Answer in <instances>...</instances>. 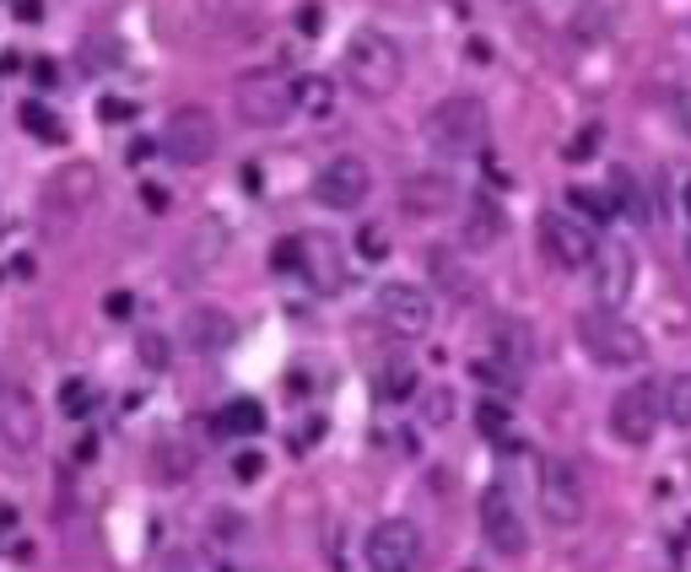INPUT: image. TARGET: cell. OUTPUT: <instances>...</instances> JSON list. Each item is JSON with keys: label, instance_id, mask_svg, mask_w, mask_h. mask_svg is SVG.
Instances as JSON below:
<instances>
[{"label": "cell", "instance_id": "1", "mask_svg": "<svg viewBox=\"0 0 691 572\" xmlns=\"http://www.w3.org/2000/svg\"><path fill=\"white\" fill-rule=\"evenodd\" d=\"M341 70H346V87H352L357 98L383 103V98H394V92H400V81H405V49H400L389 33L363 27V33L346 44Z\"/></svg>", "mask_w": 691, "mask_h": 572}, {"label": "cell", "instance_id": "2", "mask_svg": "<svg viewBox=\"0 0 691 572\" xmlns=\"http://www.w3.org/2000/svg\"><path fill=\"white\" fill-rule=\"evenodd\" d=\"M487 130H492L487 103L470 98V92L433 103L427 120H422V135H427V146H433L438 157H476V152H487Z\"/></svg>", "mask_w": 691, "mask_h": 572}, {"label": "cell", "instance_id": "3", "mask_svg": "<svg viewBox=\"0 0 691 572\" xmlns=\"http://www.w3.org/2000/svg\"><path fill=\"white\" fill-rule=\"evenodd\" d=\"M578 340H583V351L594 357V362H605V368H637L643 357H648V340H643V329L622 318L616 309H589V314L578 318Z\"/></svg>", "mask_w": 691, "mask_h": 572}, {"label": "cell", "instance_id": "4", "mask_svg": "<svg viewBox=\"0 0 691 572\" xmlns=\"http://www.w3.org/2000/svg\"><path fill=\"white\" fill-rule=\"evenodd\" d=\"M233 109H238V120L249 130H276L298 114V92H292V81L276 76V70H249V76L233 87Z\"/></svg>", "mask_w": 691, "mask_h": 572}, {"label": "cell", "instance_id": "5", "mask_svg": "<svg viewBox=\"0 0 691 572\" xmlns=\"http://www.w3.org/2000/svg\"><path fill=\"white\" fill-rule=\"evenodd\" d=\"M163 157L168 162H179V168H200V162H211L216 157V146H222V130H216V114L211 109H200V103H189V109H174L168 114V125H163Z\"/></svg>", "mask_w": 691, "mask_h": 572}, {"label": "cell", "instance_id": "6", "mask_svg": "<svg viewBox=\"0 0 691 572\" xmlns=\"http://www.w3.org/2000/svg\"><path fill=\"white\" fill-rule=\"evenodd\" d=\"M659 422H665V383L637 379L627 389H616V400H611V433L627 448L654 444Z\"/></svg>", "mask_w": 691, "mask_h": 572}, {"label": "cell", "instance_id": "7", "mask_svg": "<svg viewBox=\"0 0 691 572\" xmlns=\"http://www.w3.org/2000/svg\"><path fill=\"white\" fill-rule=\"evenodd\" d=\"M98 200V168L92 162H65L49 173V184L38 194V211H44V222L49 227H70L76 216H87V205Z\"/></svg>", "mask_w": 691, "mask_h": 572}, {"label": "cell", "instance_id": "8", "mask_svg": "<svg viewBox=\"0 0 691 572\" xmlns=\"http://www.w3.org/2000/svg\"><path fill=\"white\" fill-rule=\"evenodd\" d=\"M540 518L551 529H578L589 518V497H583V475L567 459H546L540 464Z\"/></svg>", "mask_w": 691, "mask_h": 572}, {"label": "cell", "instance_id": "9", "mask_svg": "<svg viewBox=\"0 0 691 572\" xmlns=\"http://www.w3.org/2000/svg\"><path fill=\"white\" fill-rule=\"evenodd\" d=\"M540 249L546 259L557 265V270H589L594 255H600V238L578 222V216H567V211H540Z\"/></svg>", "mask_w": 691, "mask_h": 572}, {"label": "cell", "instance_id": "10", "mask_svg": "<svg viewBox=\"0 0 691 572\" xmlns=\"http://www.w3.org/2000/svg\"><path fill=\"white\" fill-rule=\"evenodd\" d=\"M476 518H481V535H487V546H492L498 557H524V551H530V524H524L519 503L508 497L503 486H487V492H481Z\"/></svg>", "mask_w": 691, "mask_h": 572}, {"label": "cell", "instance_id": "11", "mask_svg": "<svg viewBox=\"0 0 691 572\" xmlns=\"http://www.w3.org/2000/svg\"><path fill=\"white\" fill-rule=\"evenodd\" d=\"M298 270H303V281L314 287L319 298H335L341 287H346V249H341V238L335 233H298Z\"/></svg>", "mask_w": 691, "mask_h": 572}, {"label": "cell", "instance_id": "12", "mask_svg": "<svg viewBox=\"0 0 691 572\" xmlns=\"http://www.w3.org/2000/svg\"><path fill=\"white\" fill-rule=\"evenodd\" d=\"M378 318H383L394 335L422 340V335L433 329V292H422V287H411V281H389V287L378 292Z\"/></svg>", "mask_w": 691, "mask_h": 572}, {"label": "cell", "instance_id": "13", "mask_svg": "<svg viewBox=\"0 0 691 572\" xmlns=\"http://www.w3.org/2000/svg\"><path fill=\"white\" fill-rule=\"evenodd\" d=\"M422 562V529L411 518H383L368 535V568L374 572H411Z\"/></svg>", "mask_w": 691, "mask_h": 572}, {"label": "cell", "instance_id": "14", "mask_svg": "<svg viewBox=\"0 0 691 572\" xmlns=\"http://www.w3.org/2000/svg\"><path fill=\"white\" fill-rule=\"evenodd\" d=\"M368 190H374V173H368L363 157H335V162L319 168L314 179L319 205H330V211H357L368 200Z\"/></svg>", "mask_w": 691, "mask_h": 572}, {"label": "cell", "instance_id": "15", "mask_svg": "<svg viewBox=\"0 0 691 572\" xmlns=\"http://www.w3.org/2000/svg\"><path fill=\"white\" fill-rule=\"evenodd\" d=\"M38 433H44V416H38L33 394L27 389H0V444L11 453H33Z\"/></svg>", "mask_w": 691, "mask_h": 572}, {"label": "cell", "instance_id": "16", "mask_svg": "<svg viewBox=\"0 0 691 572\" xmlns=\"http://www.w3.org/2000/svg\"><path fill=\"white\" fill-rule=\"evenodd\" d=\"M589 270H594V292H600V303H605V309H622V303L632 298L637 259H632L627 244H616V238H611V244L594 255V265H589Z\"/></svg>", "mask_w": 691, "mask_h": 572}, {"label": "cell", "instance_id": "17", "mask_svg": "<svg viewBox=\"0 0 691 572\" xmlns=\"http://www.w3.org/2000/svg\"><path fill=\"white\" fill-rule=\"evenodd\" d=\"M459 200L448 173H405L400 179V211L405 216H443L448 205Z\"/></svg>", "mask_w": 691, "mask_h": 572}, {"label": "cell", "instance_id": "18", "mask_svg": "<svg viewBox=\"0 0 691 572\" xmlns=\"http://www.w3.org/2000/svg\"><path fill=\"white\" fill-rule=\"evenodd\" d=\"M233 340H238V324L222 314V309H211V303L189 309V318H185V346H194L200 357H211V351H227Z\"/></svg>", "mask_w": 691, "mask_h": 572}, {"label": "cell", "instance_id": "19", "mask_svg": "<svg viewBox=\"0 0 691 572\" xmlns=\"http://www.w3.org/2000/svg\"><path fill=\"white\" fill-rule=\"evenodd\" d=\"M194 464H200V453H194V444H189L185 433H163L152 444V475L163 486H185L189 475H194Z\"/></svg>", "mask_w": 691, "mask_h": 572}, {"label": "cell", "instance_id": "20", "mask_svg": "<svg viewBox=\"0 0 691 572\" xmlns=\"http://www.w3.org/2000/svg\"><path fill=\"white\" fill-rule=\"evenodd\" d=\"M222 249H227V227H222V222H200L185 249V265L174 270V281H200V276L222 259Z\"/></svg>", "mask_w": 691, "mask_h": 572}, {"label": "cell", "instance_id": "21", "mask_svg": "<svg viewBox=\"0 0 691 572\" xmlns=\"http://www.w3.org/2000/svg\"><path fill=\"white\" fill-rule=\"evenodd\" d=\"M503 205L492 200V194H476L470 205H465V244L470 249H487V244H498L503 238Z\"/></svg>", "mask_w": 691, "mask_h": 572}, {"label": "cell", "instance_id": "22", "mask_svg": "<svg viewBox=\"0 0 691 572\" xmlns=\"http://www.w3.org/2000/svg\"><path fill=\"white\" fill-rule=\"evenodd\" d=\"M211 427H216V438H254V433H265V405L259 400H227L211 416Z\"/></svg>", "mask_w": 691, "mask_h": 572}, {"label": "cell", "instance_id": "23", "mask_svg": "<svg viewBox=\"0 0 691 572\" xmlns=\"http://www.w3.org/2000/svg\"><path fill=\"white\" fill-rule=\"evenodd\" d=\"M611 194H616V211H622L627 222H637V227L654 222V205H648V194H643L632 168H611Z\"/></svg>", "mask_w": 691, "mask_h": 572}, {"label": "cell", "instance_id": "24", "mask_svg": "<svg viewBox=\"0 0 691 572\" xmlns=\"http://www.w3.org/2000/svg\"><path fill=\"white\" fill-rule=\"evenodd\" d=\"M16 120H22V130H27L33 141H49V146H60V141H65L60 114H55V109H44L38 98H27V103L16 109Z\"/></svg>", "mask_w": 691, "mask_h": 572}, {"label": "cell", "instance_id": "25", "mask_svg": "<svg viewBox=\"0 0 691 572\" xmlns=\"http://www.w3.org/2000/svg\"><path fill=\"white\" fill-rule=\"evenodd\" d=\"M665 422L691 433V373H676V379L665 383Z\"/></svg>", "mask_w": 691, "mask_h": 572}, {"label": "cell", "instance_id": "26", "mask_svg": "<svg viewBox=\"0 0 691 572\" xmlns=\"http://www.w3.org/2000/svg\"><path fill=\"white\" fill-rule=\"evenodd\" d=\"M292 92H298V109H303V114H330V109H335V87H330L324 76L292 81Z\"/></svg>", "mask_w": 691, "mask_h": 572}, {"label": "cell", "instance_id": "27", "mask_svg": "<svg viewBox=\"0 0 691 572\" xmlns=\"http://www.w3.org/2000/svg\"><path fill=\"white\" fill-rule=\"evenodd\" d=\"M200 11H205V22H216V27H238V22H249L254 11H259V0H194Z\"/></svg>", "mask_w": 691, "mask_h": 572}, {"label": "cell", "instance_id": "28", "mask_svg": "<svg viewBox=\"0 0 691 572\" xmlns=\"http://www.w3.org/2000/svg\"><path fill=\"white\" fill-rule=\"evenodd\" d=\"M92 405H98V389H92L87 379H65L60 383V411L70 416V422H81Z\"/></svg>", "mask_w": 691, "mask_h": 572}, {"label": "cell", "instance_id": "29", "mask_svg": "<svg viewBox=\"0 0 691 572\" xmlns=\"http://www.w3.org/2000/svg\"><path fill=\"white\" fill-rule=\"evenodd\" d=\"M567 200H572V211H583L589 222H611V216H616V194L611 190H572Z\"/></svg>", "mask_w": 691, "mask_h": 572}, {"label": "cell", "instance_id": "30", "mask_svg": "<svg viewBox=\"0 0 691 572\" xmlns=\"http://www.w3.org/2000/svg\"><path fill=\"white\" fill-rule=\"evenodd\" d=\"M411 394H416V373H411L405 362H394V368L378 373V400H394V405H400V400H411Z\"/></svg>", "mask_w": 691, "mask_h": 572}, {"label": "cell", "instance_id": "31", "mask_svg": "<svg viewBox=\"0 0 691 572\" xmlns=\"http://www.w3.org/2000/svg\"><path fill=\"white\" fill-rule=\"evenodd\" d=\"M470 379L476 383H487L498 400H513L519 394V373L513 368H492V362H470Z\"/></svg>", "mask_w": 691, "mask_h": 572}, {"label": "cell", "instance_id": "32", "mask_svg": "<svg viewBox=\"0 0 691 572\" xmlns=\"http://www.w3.org/2000/svg\"><path fill=\"white\" fill-rule=\"evenodd\" d=\"M600 141H605V125H583V130H578V135H572V141L562 146V157H567V162H589V157L600 152Z\"/></svg>", "mask_w": 691, "mask_h": 572}, {"label": "cell", "instance_id": "33", "mask_svg": "<svg viewBox=\"0 0 691 572\" xmlns=\"http://www.w3.org/2000/svg\"><path fill=\"white\" fill-rule=\"evenodd\" d=\"M357 255L368 259V265H378V259H389V233H383L378 222H368V227L357 233Z\"/></svg>", "mask_w": 691, "mask_h": 572}, {"label": "cell", "instance_id": "34", "mask_svg": "<svg viewBox=\"0 0 691 572\" xmlns=\"http://www.w3.org/2000/svg\"><path fill=\"white\" fill-rule=\"evenodd\" d=\"M448 416H454V400H448V389H433V394L422 400V422H427V427H443Z\"/></svg>", "mask_w": 691, "mask_h": 572}, {"label": "cell", "instance_id": "35", "mask_svg": "<svg viewBox=\"0 0 691 572\" xmlns=\"http://www.w3.org/2000/svg\"><path fill=\"white\" fill-rule=\"evenodd\" d=\"M98 120H103V125H130V120H135V103H130V98H103V103H98Z\"/></svg>", "mask_w": 691, "mask_h": 572}, {"label": "cell", "instance_id": "36", "mask_svg": "<svg viewBox=\"0 0 691 572\" xmlns=\"http://www.w3.org/2000/svg\"><path fill=\"white\" fill-rule=\"evenodd\" d=\"M259 475H265V453H238V459H233V481H244V486H249V481H259Z\"/></svg>", "mask_w": 691, "mask_h": 572}, {"label": "cell", "instance_id": "37", "mask_svg": "<svg viewBox=\"0 0 691 572\" xmlns=\"http://www.w3.org/2000/svg\"><path fill=\"white\" fill-rule=\"evenodd\" d=\"M476 422H481L487 433H508V411L498 400H481V405H476Z\"/></svg>", "mask_w": 691, "mask_h": 572}, {"label": "cell", "instance_id": "38", "mask_svg": "<svg viewBox=\"0 0 691 572\" xmlns=\"http://www.w3.org/2000/svg\"><path fill=\"white\" fill-rule=\"evenodd\" d=\"M141 362L146 368H168V340L163 335H141Z\"/></svg>", "mask_w": 691, "mask_h": 572}, {"label": "cell", "instance_id": "39", "mask_svg": "<svg viewBox=\"0 0 691 572\" xmlns=\"http://www.w3.org/2000/svg\"><path fill=\"white\" fill-rule=\"evenodd\" d=\"M298 255H303V249H298V238H281V244L270 249V265L287 276V270H298Z\"/></svg>", "mask_w": 691, "mask_h": 572}, {"label": "cell", "instance_id": "40", "mask_svg": "<svg viewBox=\"0 0 691 572\" xmlns=\"http://www.w3.org/2000/svg\"><path fill=\"white\" fill-rule=\"evenodd\" d=\"M319 27H324V11H319V5H298V33H303V38H319Z\"/></svg>", "mask_w": 691, "mask_h": 572}, {"label": "cell", "instance_id": "41", "mask_svg": "<svg viewBox=\"0 0 691 572\" xmlns=\"http://www.w3.org/2000/svg\"><path fill=\"white\" fill-rule=\"evenodd\" d=\"M103 314H109V318H130V314H135V298H130V292H109V298H103Z\"/></svg>", "mask_w": 691, "mask_h": 572}, {"label": "cell", "instance_id": "42", "mask_svg": "<svg viewBox=\"0 0 691 572\" xmlns=\"http://www.w3.org/2000/svg\"><path fill=\"white\" fill-rule=\"evenodd\" d=\"M16 22H44V0H16Z\"/></svg>", "mask_w": 691, "mask_h": 572}, {"label": "cell", "instance_id": "43", "mask_svg": "<svg viewBox=\"0 0 691 572\" xmlns=\"http://www.w3.org/2000/svg\"><path fill=\"white\" fill-rule=\"evenodd\" d=\"M319 433H324V422H309L298 438H292V453H303V448H314L319 444Z\"/></svg>", "mask_w": 691, "mask_h": 572}, {"label": "cell", "instance_id": "44", "mask_svg": "<svg viewBox=\"0 0 691 572\" xmlns=\"http://www.w3.org/2000/svg\"><path fill=\"white\" fill-rule=\"evenodd\" d=\"M676 120H681V130L691 135V87L687 92H676Z\"/></svg>", "mask_w": 691, "mask_h": 572}, {"label": "cell", "instance_id": "45", "mask_svg": "<svg viewBox=\"0 0 691 572\" xmlns=\"http://www.w3.org/2000/svg\"><path fill=\"white\" fill-rule=\"evenodd\" d=\"M33 81H38V87H55V60H33Z\"/></svg>", "mask_w": 691, "mask_h": 572}, {"label": "cell", "instance_id": "46", "mask_svg": "<svg viewBox=\"0 0 691 572\" xmlns=\"http://www.w3.org/2000/svg\"><path fill=\"white\" fill-rule=\"evenodd\" d=\"M141 200H146V205H152V211H157V216H163V211H168V194L157 190V184H146V190H141Z\"/></svg>", "mask_w": 691, "mask_h": 572}, {"label": "cell", "instance_id": "47", "mask_svg": "<svg viewBox=\"0 0 691 572\" xmlns=\"http://www.w3.org/2000/svg\"><path fill=\"white\" fill-rule=\"evenodd\" d=\"M11 529H16V508H11V503H0V540H5Z\"/></svg>", "mask_w": 691, "mask_h": 572}, {"label": "cell", "instance_id": "48", "mask_svg": "<svg viewBox=\"0 0 691 572\" xmlns=\"http://www.w3.org/2000/svg\"><path fill=\"white\" fill-rule=\"evenodd\" d=\"M76 459L92 464V459H98V438H81V444H76Z\"/></svg>", "mask_w": 691, "mask_h": 572}, {"label": "cell", "instance_id": "49", "mask_svg": "<svg viewBox=\"0 0 691 572\" xmlns=\"http://www.w3.org/2000/svg\"><path fill=\"white\" fill-rule=\"evenodd\" d=\"M130 162H141V157H152V141H130V152H125Z\"/></svg>", "mask_w": 691, "mask_h": 572}, {"label": "cell", "instance_id": "50", "mask_svg": "<svg viewBox=\"0 0 691 572\" xmlns=\"http://www.w3.org/2000/svg\"><path fill=\"white\" fill-rule=\"evenodd\" d=\"M687 216H691V184H687Z\"/></svg>", "mask_w": 691, "mask_h": 572}, {"label": "cell", "instance_id": "51", "mask_svg": "<svg viewBox=\"0 0 691 572\" xmlns=\"http://www.w3.org/2000/svg\"><path fill=\"white\" fill-rule=\"evenodd\" d=\"M687 265H691V238H687Z\"/></svg>", "mask_w": 691, "mask_h": 572}, {"label": "cell", "instance_id": "52", "mask_svg": "<svg viewBox=\"0 0 691 572\" xmlns=\"http://www.w3.org/2000/svg\"><path fill=\"white\" fill-rule=\"evenodd\" d=\"M687 470H691V464H687Z\"/></svg>", "mask_w": 691, "mask_h": 572}]
</instances>
